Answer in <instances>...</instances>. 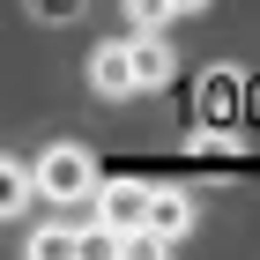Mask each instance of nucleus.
Instances as JSON below:
<instances>
[{
  "instance_id": "nucleus-1",
  "label": "nucleus",
  "mask_w": 260,
  "mask_h": 260,
  "mask_svg": "<svg viewBox=\"0 0 260 260\" xmlns=\"http://www.w3.org/2000/svg\"><path fill=\"white\" fill-rule=\"evenodd\" d=\"M89 186H97V156H89L82 141H52V149L30 164V193L38 201L75 208V201H89Z\"/></svg>"
},
{
  "instance_id": "nucleus-2",
  "label": "nucleus",
  "mask_w": 260,
  "mask_h": 260,
  "mask_svg": "<svg viewBox=\"0 0 260 260\" xmlns=\"http://www.w3.org/2000/svg\"><path fill=\"white\" fill-rule=\"evenodd\" d=\"M89 201H97V223H104V231H119V238H126V231H141V208H149V186H141V179H112V186H89Z\"/></svg>"
},
{
  "instance_id": "nucleus-3",
  "label": "nucleus",
  "mask_w": 260,
  "mask_h": 260,
  "mask_svg": "<svg viewBox=\"0 0 260 260\" xmlns=\"http://www.w3.org/2000/svg\"><path fill=\"white\" fill-rule=\"evenodd\" d=\"M141 231L156 245H179L186 231H193V201L186 193H171V186H149V208H141Z\"/></svg>"
},
{
  "instance_id": "nucleus-4",
  "label": "nucleus",
  "mask_w": 260,
  "mask_h": 260,
  "mask_svg": "<svg viewBox=\"0 0 260 260\" xmlns=\"http://www.w3.org/2000/svg\"><path fill=\"white\" fill-rule=\"evenodd\" d=\"M126 67H134V89H164V82L179 75V52L156 30H141V38H126Z\"/></svg>"
},
{
  "instance_id": "nucleus-5",
  "label": "nucleus",
  "mask_w": 260,
  "mask_h": 260,
  "mask_svg": "<svg viewBox=\"0 0 260 260\" xmlns=\"http://www.w3.org/2000/svg\"><path fill=\"white\" fill-rule=\"evenodd\" d=\"M89 89H97V97H134V67H126V38L119 45H97V52H89Z\"/></svg>"
},
{
  "instance_id": "nucleus-6",
  "label": "nucleus",
  "mask_w": 260,
  "mask_h": 260,
  "mask_svg": "<svg viewBox=\"0 0 260 260\" xmlns=\"http://www.w3.org/2000/svg\"><path fill=\"white\" fill-rule=\"evenodd\" d=\"M30 260H82V231H67V223L30 231Z\"/></svg>"
},
{
  "instance_id": "nucleus-7",
  "label": "nucleus",
  "mask_w": 260,
  "mask_h": 260,
  "mask_svg": "<svg viewBox=\"0 0 260 260\" xmlns=\"http://www.w3.org/2000/svg\"><path fill=\"white\" fill-rule=\"evenodd\" d=\"M22 208H30V171L0 156V223H8V216H22Z\"/></svg>"
},
{
  "instance_id": "nucleus-8",
  "label": "nucleus",
  "mask_w": 260,
  "mask_h": 260,
  "mask_svg": "<svg viewBox=\"0 0 260 260\" xmlns=\"http://www.w3.org/2000/svg\"><path fill=\"white\" fill-rule=\"evenodd\" d=\"M126 22L134 30H164L171 22V0H126Z\"/></svg>"
},
{
  "instance_id": "nucleus-9",
  "label": "nucleus",
  "mask_w": 260,
  "mask_h": 260,
  "mask_svg": "<svg viewBox=\"0 0 260 260\" xmlns=\"http://www.w3.org/2000/svg\"><path fill=\"white\" fill-rule=\"evenodd\" d=\"M30 15H38V22H75L82 0H30Z\"/></svg>"
},
{
  "instance_id": "nucleus-10",
  "label": "nucleus",
  "mask_w": 260,
  "mask_h": 260,
  "mask_svg": "<svg viewBox=\"0 0 260 260\" xmlns=\"http://www.w3.org/2000/svg\"><path fill=\"white\" fill-rule=\"evenodd\" d=\"M193 8H208V0H171V15H193Z\"/></svg>"
}]
</instances>
